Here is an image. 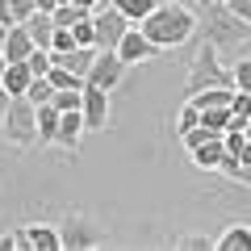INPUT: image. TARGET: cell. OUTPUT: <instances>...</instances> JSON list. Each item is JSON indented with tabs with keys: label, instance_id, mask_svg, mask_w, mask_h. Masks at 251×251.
Instances as JSON below:
<instances>
[{
	"label": "cell",
	"instance_id": "1",
	"mask_svg": "<svg viewBox=\"0 0 251 251\" xmlns=\"http://www.w3.org/2000/svg\"><path fill=\"white\" fill-rule=\"evenodd\" d=\"M197 34L205 38V42H214L222 54H239L243 42L251 38V21H243L239 13H230V9H226V0H201Z\"/></svg>",
	"mask_w": 251,
	"mask_h": 251
},
{
	"label": "cell",
	"instance_id": "2",
	"mask_svg": "<svg viewBox=\"0 0 251 251\" xmlns=\"http://www.w3.org/2000/svg\"><path fill=\"white\" fill-rule=\"evenodd\" d=\"M147 38H151L159 50H172V46H184L188 38L197 34V13L168 0V4H155V13H147L143 21H134Z\"/></svg>",
	"mask_w": 251,
	"mask_h": 251
},
{
	"label": "cell",
	"instance_id": "3",
	"mask_svg": "<svg viewBox=\"0 0 251 251\" xmlns=\"http://www.w3.org/2000/svg\"><path fill=\"white\" fill-rule=\"evenodd\" d=\"M218 46L214 42H205L201 38V46H197V54H193V67H188V80H184V97H193V92H201V88H218V84H226V88H234V72L230 67H222V59H218Z\"/></svg>",
	"mask_w": 251,
	"mask_h": 251
},
{
	"label": "cell",
	"instance_id": "4",
	"mask_svg": "<svg viewBox=\"0 0 251 251\" xmlns=\"http://www.w3.org/2000/svg\"><path fill=\"white\" fill-rule=\"evenodd\" d=\"M4 143L17 147V151H25V147L38 143V105L29 97H13L9 109H4Z\"/></svg>",
	"mask_w": 251,
	"mask_h": 251
},
{
	"label": "cell",
	"instance_id": "5",
	"mask_svg": "<svg viewBox=\"0 0 251 251\" xmlns=\"http://www.w3.org/2000/svg\"><path fill=\"white\" fill-rule=\"evenodd\" d=\"M92 21H97V50H117V42L126 38V29L134 25L113 0H105V4L92 13Z\"/></svg>",
	"mask_w": 251,
	"mask_h": 251
},
{
	"label": "cell",
	"instance_id": "6",
	"mask_svg": "<svg viewBox=\"0 0 251 251\" xmlns=\"http://www.w3.org/2000/svg\"><path fill=\"white\" fill-rule=\"evenodd\" d=\"M59 239H63V251H88V247H100L105 234H100L84 214H67L59 222Z\"/></svg>",
	"mask_w": 251,
	"mask_h": 251
},
{
	"label": "cell",
	"instance_id": "7",
	"mask_svg": "<svg viewBox=\"0 0 251 251\" xmlns=\"http://www.w3.org/2000/svg\"><path fill=\"white\" fill-rule=\"evenodd\" d=\"M126 67H130V63H126L117 50H97L92 72H88V84H97V88H109V92H113L117 84L126 80Z\"/></svg>",
	"mask_w": 251,
	"mask_h": 251
},
{
	"label": "cell",
	"instance_id": "8",
	"mask_svg": "<svg viewBox=\"0 0 251 251\" xmlns=\"http://www.w3.org/2000/svg\"><path fill=\"white\" fill-rule=\"evenodd\" d=\"M84 126L88 130H109V88L84 84Z\"/></svg>",
	"mask_w": 251,
	"mask_h": 251
},
{
	"label": "cell",
	"instance_id": "9",
	"mask_svg": "<svg viewBox=\"0 0 251 251\" xmlns=\"http://www.w3.org/2000/svg\"><path fill=\"white\" fill-rule=\"evenodd\" d=\"M117 54H122V59L130 63V67H134V63L155 59V54H159V46H155V42H151V38H147L138 25H130V29H126V38L117 42Z\"/></svg>",
	"mask_w": 251,
	"mask_h": 251
},
{
	"label": "cell",
	"instance_id": "10",
	"mask_svg": "<svg viewBox=\"0 0 251 251\" xmlns=\"http://www.w3.org/2000/svg\"><path fill=\"white\" fill-rule=\"evenodd\" d=\"M84 130H88V126H84V109H67V113L59 117V138H54V147L80 151V134Z\"/></svg>",
	"mask_w": 251,
	"mask_h": 251
},
{
	"label": "cell",
	"instance_id": "11",
	"mask_svg": "<svg viewBox=\"0 0 251 251\" xmlns=\"http://www.w3.org/2000/svg\"><path fill=\"white\" fill-rule=\"evenodd\" d=\"M193 163H197L201 172H218L222 168V159H226V138L218 134V138H209V143H201V147H193Z\"/></svg>",
	"mask_w": 251,
	"mask_h": 251
},
{
	"label": "cell",
	"instance_id": "12",
	"mask_svg": "<svg viewBox=\"0 0 251 251\" xmlns=\"http://www.w3.org/2000/svg\"><path fill=\"white\" fill-rule=\"evenodd\" d=\"M34 46H38V42L29 38V29L13 21V29H9V38H4V46H0V50L9 54V63H17V59H29V54H34Z\"/></svg>",
	"mask_w": 251,
	"mask_h": 251
},
{
	"label": "cell",
	"instance_id": "13",
	"mask_svg": "<svg viewBox=\"0 0 251 251\" xmlns=\"http://www.w3.org/2000/svg\"><path fill=\"white\" fill-rule=\"evenodd\" d=\"M0 84L13 92V97H25L29 92V84H34V72H29V63L25 59H17V63H9L4 67V75H0Z\"/></svg>",
	"mask_w": 251,
	"mask_h": 251
},
{
	"label": "cell",
	"instance_id": "14",
	"mask_svg": "<svg viewBox=\"0 0 251 251\" xmlns=\"http://www.w3.org/2000/svg\"><path fill=\"white\" fill-rule=\"evenodd\" d=\"M184 100H193L197 109H230V100H234V88L218 84V88H201V92H193V97H184Z\"/></svg>",
	"mask_w": 251,
	"mask_h": 251
},
{
	"label": "cell",
	"instance_id": "15",
	"mask_svg": "<svg viewBox=\"0 0 251 251\" xmlns=\"http://www.w3.org/2000/svg\"><path fill=\"white\" fill-rule=\"evenodd\" d=\"M25 29H29V38H34L38 46H46V50H50V38H54V13H46V9H38L34 17L25 21Z\"/></svg>",
	"mask_w": 251,
	"mask_h": 251
},
{
	"label": "cell",
	"instance_id": "16",
	"mask_svg": "<svg viewBox=\"0 0 251 251\" xmlns=\"http://www.w3.org/2000/svg\"><path fill=\"white\" fill-rule=\"evenodd\" d=\"M29 239H34V251H63L59 226L50 222H29Z\"/></svg>",
	"mask_w": 251,
	"mask_h": 251
},
{
	"label": "cell",
	"instance_id": "17",
	"mask_svg": "<svg viewBox=\"0 0 251 251\" xmlns=\"http://www.w3.org/2000/svg\"><path fill=\"white\" fill-rule=\"evenodd\" d=\"M218 251H251V222L226 226V234L218 239Z\"/></svg>",
	"mask_w": 251,
	"mask_h": 251
},
{
	"label": "cell",
	"instance_id": "18",
	"mask_svg": "<svg viewBox=\"0 0 251 251\" xmlns=\"http://www.w3.org/2000/svg\"><path fill=\"white\" fill-rule=\"evenodd\" d=\"M59 109L54 105H38V143L42 147H50L54 138H59Z\"/></svg>",
	"mask_w": 251,
	"mask_h": 251
},
{
	"label": "cell",
	"instance_id": "19",
	"mask_svg": "<svg viewBox=\"0 0 251 251\" xmlns=\"http://www.w3.org/2000/svg\"><path fill=\"white\" fill-rule=\"evenodd\" d=\"M0 251H34V239H29V222L13 226V230L0 239Z\"/></svg>",
	"mask_w": 251,
	"mask_h": 251
},
{
	"label": "cell",
	"instance_id": "20",
	"mask_svg": "<svg viewBox=\"0 0 251 251\" xmlns=\"http://www.w3.org/2000/svg\"><path fill=\"white\" fill-rule=\"evenodd\" d=\"M218 172H222L226 180H234V184H247L251 188V163H239L230 151H226V159H222V168H218Z\"/></svg>",
	"mask_w": 251,
	"mask_h": 251
},
{
	"label": "cell",
	"instance_id": "21",
	"mask_svg": "<svg viewBox=\"0 0 251 251\" xmlns=\"http://www.w3.org/2000/svg\"><path fill=\"white\" fill-rule=\"evenodd\" d=\"M46 80L54 84V92H59V88H84V84H88V80H84V75L67 72V67H59V63H54L50 72H46Z\"/></svg>",
	"mask_w": 251,
	"mask_h": 251
},
{
	"label": "cell",
	"instance_id": "22",
	"mask_svg": "<svg viewBox=\"0 0 251 251\" xmlns=\"http://www.w3.org/2000/svg\"><path fill=\"white\" fill-rule=\"evenodd\" d=\"M113 4H117L130 21H143L147 13H155V4H159V0H113Z\"/></svg>",
	"mask_w": 251,
	"mask_h": 251
},
{
	"label": "cell",
	"instance_id": "23",
	"mask_svg": "<svg viewBox=\"0 0 251 251\" xmlns=\"http://www.w3.org/2000/svg\"><path fill=\"white\" fill-rule=\"evenodd\" d=\"M72 34H75V42H80V46H97V21H92V13H84V17L75 21Z\"/></svg>",
	"mask_w": 251,
	"mask_h": 251
},
{
	"label": "cell",
	"instance_id": "24",
	"mask_svg": "<svg viewBox=\"0 0 251 251\" xmlns=\"http://www.w3.org/2000/svg\"><path fill=\"white\" fill-rule=\"evenodd\" d=\"M25 97L34 100V105H50V100H54V84L46 80V75H34V84H29Z\"/></svg>",
	"mask_w": 251,
	"mask_h": 251
},
{
	"label": "cell",
	"instance_id": "25",
	"mask_svg": "<svg viewBox=\"0 0 251 251\" xmlns=\"http://www.w3.org/2000/svg\"><path fill=\"white\" fill-rule=\"evenodd\" d=\"M201 126L226 134V130H230V109H201Z\"/></svg>",
	"mask_w": 251,
	"mask_h": 251
},
{
	"label": "cell",
	"instance_id": "26",
	"mask_svg": "<svg viewBox=\"0 0 251 251\" xmlns=\"http://www.w3.org/2000/svg\"><path fill=\"white\" fill-rule=\"evenodd\" d=\"M25 63H29V72H34V75H46V72L54 67V54L46 50V46H34V54H29Z\"/></svg>",
	"mask_w": 251,
	"mask_h": 251
},
{
	"label": "cell",
	"instance_id": "27",
	"mask_svg": "<svg viewBox=\"0 0 251 251\" xmlns=\"http://www.w3.org/2000/svg\"><path fill=\"white\" fill-rule=\"evenodd\" d=\"M230 117H234V122H243V126L251 122V92H239V88H234V100H230Z\"/></svg>",
	"mask_w": 251,
	"mask_h": 251
},
{
	"label": "cell",
	"instance_id": "28",
	"mask_svg": "<svg viewBox=\"0 0 251 251\" xmlns=\"http://www.w3.org/2000/svg\"><path fill=\"white\" fill-rule=\"evenodd\" d=\"M176 130H180V134H184V130H193V126H201V109L197 105H193V100H184V105H180V113H176Z\"/></svg>",
	"mask_w": 251,
	"mask_h": 251
},
{
	"label": "cell",
	"instance_id": "29",
	"mask_svg": "<svg viewBox=\"0 0 251 251\" xmlns=\"http://www.w3.org/2000/svg\"><path fill=\"white\" fill-rule=\"evenodd\" d=\"M184 147L193 151V147H201V143H209V138H218V130H209V126H193V130H184Z\"/></svg>",
	"mask_w": 251,
	"mask_h": 251
},
{
	"label": "cell",
	"instance_id": "30",
	"mask_svg": "<svg viewBox=\"0 0 251 251\" xmlns=\"http://www.w3.org/2000/svg\"><path fill=\"white\" fill-rule=\"evenodd\" d=\"M75 46H80V42H75V34H72V29L54 25V38H50V50H54V54H63V50H75Z\"/></svg>",
	"mask_w": 251,
	"mask_h": 251
},
{
	"label": "cell",
	"instance_id": "31",
	"mask_svg": "<svg viewBox=\"0 0 251 251\" xmlns=\"http://www.w3.org/2000/svg\"><path fill=\"white\" fill-rule=\"evenodd\" d=\"M230 72H234V88H239V92H251V59H247V54L234 63Z\"/></svg>",
	"mask_w": 251,
	"mask_h": 251
},
{
	"label": "cell",
	"instance_id": "32",
	"mask_svg": "<svg viewBox=\"0 0 251 251\" xmlns=\"http://www.w3.org/2000/svg\"><path fill=\"white\" fill-rule=\"evenodd\" d=\"M9 9H13V21H17V25H25V21L38 13V4H34V0H9Z\"/></svg>",
	"mask_w": 251,
	"mask_h": 251
},
{
	"label": "cell",
	"instance_id": "33",
	"mask_svg": "<svg viewBox=\"0 0 251 251\" xmlns=\"http://www.w3.org/2000/svg\"><path fill=\"white\" fill-rule=\"evenodd\" d=\"M180 247H188V251H209V247H218V243L205 239V234H188V239H180Z\"/></svg>",
	"mask_w": 251,
	"mask_h": 251
},
{
	"label": "cell",
	"instance_id": "34",
	"mask_svg": "<svg viewBox=\"0 0 251 251\" xmlns=\"http://www.w3.org/2000/svg\"><path fill=\"white\" fill-rule=\"evenodd\" d=\"M226 9H230V13H239L243 21H251V0H226Z\"/></svg>",
	"mask_w": 251,
	"mask_h": 251
},
{
	"label": "cell",
	"instance_id": "35",
	"mask_svg": "<svg viewBox=\"0 0 251 251\" xmlns=\"http://www.w3.org/2000/svg\"><path fill=\"white\" fill-rule=\"evenodd\" d=\"M9 100H13V92L0 84V134H4V109H9Z\"/></svg>",
	"mask_w": 251,
	"mask_h": 251
},
{
	"label": "cell",
	"instance_id": "36",
	"mask_svg": "<svg viewBox=\"0 0 251 251\" xmlns=\"http://www.w3.org/2000/svg\"><path fill=\"white\" fill-rule=\"evenodd\" d=\"M34 4H38V9H46V13H54V9H59V0H34Z\"/></svg>",
	"mask_w": 251,
	"mask_h": 251
},
{
	"label": "cell",
	"instance_id": "37",
	"mask_svg": "<svg viewBox=\"0 0 251 251\" xmlns=\"http://www.w3.org/2000/svg\"><path fill=\"white\" fill-rule=\"evenodd\" d=\"M0 21H13V9H9V0H0Z\"/></svg>",
	"mask_w": 251,
	"mask_h": 251
},
{
	"label": "cell",
	"instance_id": "38",
	"mask_svg": "<svg viewBox=\"0 0 251 251\" xmlns=\"http://www.w3.org/2000/svg\"><path fill=\"white\" fill-rule=\"evenodd\" d=\"M4 67H9V54H4V50H0V75H4Z\"/></svg>",
	"mask_w": 251,
	"mask_h": 251
},
{
	"label": "cell",
	"instance_id": "39",
	"mask_svg": "<svg viewBox=\"0 0 251 251\" xmlns=\"http://www.w3.org/2000/svg\"><path fill=\"white\" fill-rule=\"evenodd\" d=\"M247 138H251V122H247Z\"/></svg>",
	"mask_w": 251,
	"mask_h": 251
},
{
	"label": "cell",
	"instance_id": "40",
	"mask_svg": "<svg viewBox=\"0 0 251 251\" xmlns=\"http://www.w3.org/2000/svg\"><path fill=\"white\" fill-rule=\"evenodd\" d=\"M59 4H72V0H59Z\"/></svg>",
	"mask_w": 251,
	"mask_h": 251
}]
</instances>
